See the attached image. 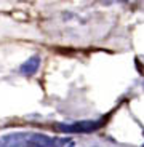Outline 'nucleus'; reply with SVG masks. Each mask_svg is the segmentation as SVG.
I'll use <instances>...</instances> for the list:
<instances>
[{"instance_id":"7ed1b4c3","label":"nucleus","mask_w":144,"mask_h":147,"mask_svg":"<svg viewBox=\"0 0 144 147\" xmlns=\"http://www.w3.org/2000/svg\"><path fill=\"white\" fill-rule=\"evenodd\" d=\"M40 64H42L40 56H39V55H34V56H30L29 59H26V61H24V63L19 66V74L26 75V77H30V75H34V74H37Z\"/></svg>"},{"instance_id":"20e7f679","label":"nucleus","mask_w":144,"mask_h":147,"mask_svg":"<svg viewBox=\"0 0 144 147\" xmlns=\"http://www.w3.org/2000/svg\"><path fill=\"white\" fill-rule=\"evenodd\" d=\"M69 147H75V146H74V142H69Z\"/></svg>"},{"instance_id":"f257e3e1","label":"nucleus","mask_w":144,"mask_h":147,"mask_svg":"<svg viewBox=\"0 0 144 147\" xmlns=\"http://www.w3.org/2000/svg\"><path fill=\"white\" fill-rule=\"evenodd\" d=\"M56 126L63 133L88 134V133H95L96 129H99L103 126V121L101 120H80V121H74V123H58Z\"/></svg>"},{"instance_id":"f03ea898","label":"nucleus","mask_w":144,"mask_h":147,"mask_svg":"<svg viewBox=\"0 0 144 147\" xmlns=\"http://www.w3.org/2000/svg\"><path fill=\"white\" fill-rule=\"evenodd\" d=\"M70 142V139H58L47 134H29L26 139V147H63Z\"/></svg>"},{"instance_id":"39448f33","label":"nucleus","mask_w":144,"mask_h":147,"mask_svg":"<svg viewBox=\"0 0 144 147\" xmlns=\"http://www.w3.org/2000/svg\"><path fill=\"white\" fill-rule=\"evenodd\" d=\"M0 147H2V141H0Z\"/></svg>"},{"instance_id":"423d86ee","label":"nucleus","mask_w":144,"mask_h":147,"mask_svg":"<svg viewBox=\"0 0 144 147\" xmlns=\"http://www.w3.org/2000/svg\"><path fill=\"white\" fill-rule=\"evenodd\" d=\"M143 147H144V144H143Z\"/></svg>"}]
</instances>
